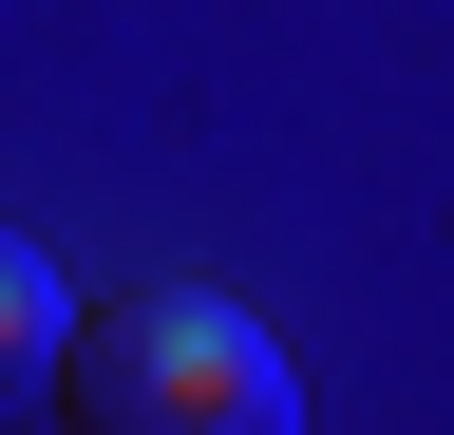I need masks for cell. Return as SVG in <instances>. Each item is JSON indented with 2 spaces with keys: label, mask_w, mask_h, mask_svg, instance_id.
<instances>
[{
  "label": "cell",
  "mask_w": 454,
  "mask_h": 435,
  "mask_svg": "<svg viewBox=\"0 0 454 435\" xmlns=\"http://www.w3.org/2000/svg\"><path fill=\"white\" fill-rule=\"evenodd\" d=\"M57 416L76 435H303V360L227 284H114L57 341Z\"/></svg>",
  "instance_id": "6da1fadb"
},
{
  "label": "cell",
  "mask_w": 454,
  "mask_h": 435,
  "mask_svg": "<svg viewBox=\"0 0 454 435\" xmlns=\"http://www.w3.org/2000/svg\"><path fill=\"white\" fill-rule=\"evenodd\" d=\"M57 341H76V284H57L38 228H0V398H20V378H57Z\"/></svg>",
  "instance_id": "7a4b0ae2"
}]
</instances>
